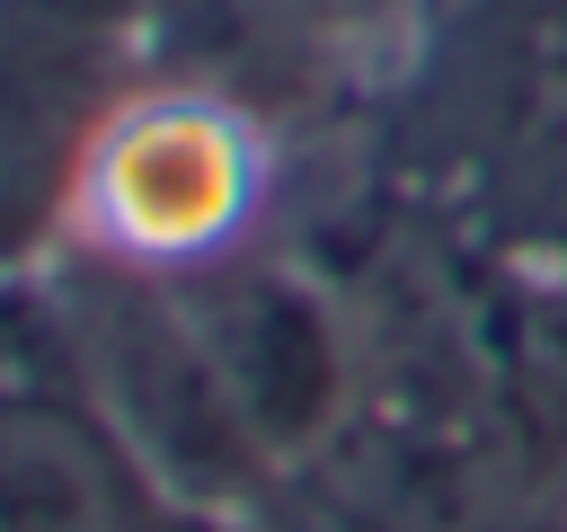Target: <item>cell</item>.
<instances>
[{
    "label": "cell",
    "mask_w": 567,
    "mask_h": 532,
    "mask_svg": "<svg viewBox=\"0 0 567 532\" xmlns=\"http://www.w3.org/2000/svg\"><path fill=\"white\" fill-rule=\"evenodd\" d=\"M27 231H35V177H27V151L0 133V257H18Z\"/></svg>",
    "instance_id": "obj_4"
},
{
    "label": "cell",
    "mask_w": 567,
    "mask_h": 532,
    "mask_svg": "<svg viewBox=\"0 0 567 532\" xmlns=\"http://www.w3.org/2000/svg\"><path fill=\"white\" fill-rule=\"evenodd\" d=\"M97 195L115 239L133 248H195L230 222L239 204V160L204 115H159L133 124L115 151H97Z\"/></svg>",
    "instance_id": "obj_3"
},
{
    "label": "cell",
    "mask_w": 567,
    "mask_h": 532,
    "mask_svg": "<svg viewBox=\"0 0 567 532\" xmlns=\"http://www.w3.org/2000/svg\"><path fill=\"white\" fill-rule=\"evenodd\" d=\"M195 346L213 355L239 426L257 434V452H292L328 399H337V346H328V319L310 293L275 284V275H239L221 284L204 310H186Z\"/></svg>",
    "instance_id": "obj_2"
},
{
    "label": "cell",
    "mask_w": 567,
    "mask_h": 532,
    "mask_svg": "<svg viewBox=\"0 0 567 532\" xmlns=\"http://www.w3.org/2000/svg\"><path fill=\"white\" fill-rule=\"evenodd\" d=\"M505 532H567V523H505Z\"/></svg>",
    "instance_id": "obj_5"
},
{
    "label": "cell",
    "mask_w": 567,
    "mask_h": 532,
    "mask_svg": "<svg viewBox=\"0 0 567 532\" xmlns=\"http://www.w3.org/2000/svg\"><path fill=\"white\" fill-rule=\"evenodd\" d=\"M186 514L106 417L0 399V532H186Z\"/></svg>",
    "instance_id": "obj_1"
}]
</instances>
